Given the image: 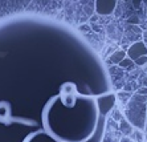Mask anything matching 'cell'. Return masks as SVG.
<instances>
[{
  "label": "cell",
  "mask_w": 147,
  "mask_h": 142,
  "mask_svg": "<svg viewBox=\"0 0 147 142\" xmlns=\"http://www.w3.org/2000/svg\"><path fill=\"white\" fill-rule=\"evenodd\" d=\"M137 94H139V96H147V87H142L140 89H138Z\"/></svg>",
  "instance_id": "obj_10"
},
{
  "label": "cell",
  "mask_w": 147,
  "mask_h": 142,
  "mask_svg": "<svg viewBox=\"0 0 147 142\" xmlns=\"http://www.w3.org/2000/svg\"><path fill=\"white\" fill-rule=\"evenodd\" d=\"M125 57H127L126 52H125L123 49H118V51H115L114 53L110 55V61L113 62V64H117V65H118Z\"/></svg>",
  "instance_id": "obj_6"
},
{
  "label": "cell",
  "mask_w": 147,
  "mask_h": 142,
  "mask_svg": "<svg viewBox=\"0 0 147 142\" xmlns=\"http://www.w3.org/2000/svg\"><path fill=\"white\" fill-rule=\"evenodd\" d=\"M61 101L68 108H73L77 101V88L73 82H65L61 85Z\"/></svg>",
  "instance_id": "obj_2"
},
{
  "label": "cell",
  "mask_w": 147,
  "mask_h": 142,
  "mask_svg": "<svg viewBox=\"0 0 147 142\" xmlns=\"http://www.w3.org/2000/svg\"><path fill=\"white\" fill-rule=\"evenodd\" d=\"M146 102L147 96L134 94L127 104V117L130 118L131 124L139 129H144L146 126Z\"/></svg>",
  "instance_id": "obj_1"
},
{
  "label": "cell",
  "mask_w": 147,
  "mask_h": 142,
  "mask_svg": "<svg viewBox=\"0 0 147 142\" xmlns=\"http://www.w3.org/2000/svg\"><path fill=\"white\" fill-rule=\"evenodd\" d=\"M11 104L7 101L0 102V122L4 125H11Z\"/></svg>",
  "instance_id": "obj_5"
},
{
  "label": "cell",
  "mask_w": 147,
  "mask_h": 142,
  "mask_svg": "<svg viewBox=\"0 0 147 142\" xmlns=\"http://www.w3.org/2000/svg\"><path fill=\"white\" fill-rule=\"evenodd\" d=\"M130 1L133 3V7L135 8V9L142 8V3H143V0H130Z\"/></svg>",
  "instance_id": "obj_9"
},
{
  "label": "cell",
  "mask_w": 147,
  "mask_h": 142,
  "mask_svg": "<svg viewBox=\"0 0 147 142\" xmlns=\"http://www.w3.org/2000/svg\"><path fill=\"white\" fill-rule=\"evenodd\" d=\"M135 65H139V66H146L147 65V55L146 56H140L139 59H137L134 61Z\"/></svg>",
  "instance_id": "obj_8"
},
{
  "label": "cell",
  "mask_w": 147,
  "mask_h": 142,
  "mask_svg": "<svg viewBox=\"0 0 147 142\" xmlns=\"http://www.w3.org/2000/svg\"><path fill=\"white\" fill-rule=\"evenodd\" d=\"M129 23H134V24H137V23H139V20H138L137 16H133L131 19H129Z\"/></svg>",
  "instance_id": "obj_11"
},
{
  "label": "cell",
  "mask_w": 147,
  "mask_h": 142,
  "mask_svg": "<svg viewBox=\"0 0 147 142\" xmlns=\"http://www.w3.org/2000/svg\"><path fill=\"white\" fill-rule=\"evenodd\" d=\"M123 1H130V0H123Z\"/></svg>",
  "instance_id": "obj_12"
},
{
  "label": "cell",
  "mask_w": 147,
  "mask_h": 142,
  "mask_svg": "<svg viewBox=\"0 0 147 142\" xmlns=\"http://www.w3.org/2000/svg\"><path fill=\"white\" fill-rule=\"evenodd\" d=\"M117 0H96V12L101 16L111 15L115 9Z\"/></svg>",
  "instance_id": "obj_4"
},
{
  "label": "cell",
  "mask_w": 147,
  "mask_h": 142,
  "mask_svg": "<svg viewBox=\"0 0 147 142\" xmlns=\"http://www.w3.org/2000/svg\"><path fill=\"white\" fill-rule=\"evenodd\" d=\"M118 65L121 66V68H123V69H133L134 68V61L131 59H129V57H125V59L122 60V61L118 64Z\"/></svg>",
  "instance_id": "obj_7"
},
{
  "label": "cell",
  "mask_w": 147,
  "mask_h": 142,
  "mask_svg": "<svg viewBox=\"0 0 147 142\" xmlns=\"http://www.w3.org/2000/svg\"><path fill=\"white\" fill-rule=\"evenodd\" d=\"M127 57L131 59L133 61H135L137 59H139L140 56H146L147 55V45L144 41H135L131 47H129L126 52Z\"/></svg>",
  "instance_id": "obj_3"
}]
</instances>
